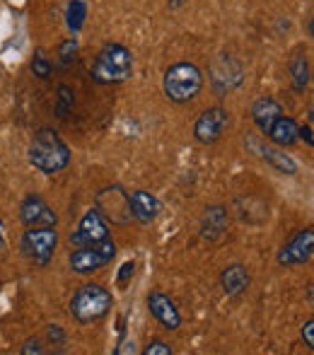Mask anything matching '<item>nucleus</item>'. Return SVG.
Returning a JSON list of instances; mask_svg holds the SVG:
<instances>
[{
  "label": "nucleus",
  "mask_w": 314,
  "mask_h": 355,
  "mask_svg": "<svg viewBox=\"0 0 314 355\" xmlns=\"http://www.w3.org/2000/svg\"><path fill=\"white\" fill-rule=\"evenodd\" d=\"M227 225H230V218H227L225 206H206L201 215V237L206 242H218L227 232Z\"/></svg>",
  "instance_id": "15"
},
{
  "label": "nucleus",
  "mask_w": 314,
  "mask_h": 355,
  "mask_svg": "<svg viewBox=\"0 0 314 355\" xmlns=\"http://www.w3.org/2000/svg\"><path fill=\"white\" fill-rule=\"evenodd\" d=\"M133 53L123 44H104L89 68V78L97 85H119L131 80Z\"/></svg>",
  "instance_id": "2"
},
{
  "label": "nucleus",
  "mask_w": 314,
  "mask_h": 355,
  "mask_svg": "<svg viewBox=\"0 0 314 355\" xmlns=\"http://www.w3.org/2000/svg\"><path fill=\"white\" fill-rule=\"evenodd\" d=\"M29 68H32L34 78H39V80H49V78H51V61H49L46 53H44V51L34 53L32 63H29Z\"/></svg>",
  "instance_id": "23"
},
{
  "label": "nucleus",
  "mask_w": 314,
  "mask_h": 355,
  "mask_svg": "<svg viewBox=\"0 0 314 355\" xmlns=\"http://www.w3.org/2000/svg\"><path fill=\"white\" fill-rule=\"evenodd\" d=\"M29 162L44 174H58L68 169L73 153L56 128H39L29 143Z\"/></svg>",
  "instance_id": "1"
},
{
  "label": "nucleus",
  "mask_w": 314,
  "mask_h": 355,
  "mask_svg": "<svg viewBox=\"0 0 314 355\" xmlns=\"http://www.w3.org/2000/svg\"><path fill=\"white\" fill-rule=\"evenodd\" d=\"M312 254H314V232H312V227H305V230H300L290 242L283 244L276 261H278V266H286V268L302 266V263L310 261Z\"/></svg>",
  "instance_id": "11"
},
{
  "label": "nucleus",
  "mask_w": 314,
  "mask_h": 355,
  "mask_svg": "<svg viewBox=\"0 0 314 355\" xmlns=\"http://www.w3.org/2000/svg\"><path fill=\"white\" fill-rule=\"evenodd\" d=\"M94 208L104 215V220H112L114 225L131 223V211H128V191L119 184L104 187L94 198Z\"/></svg>",
  "instance_id": "7"
},
{
  "label": "nucleus",
  "mask_w": 314,
  "mask_h": 355,
  "mask_svg": "<svg viewBox=\"0 0 314 355\" xmlns=\"http://www.w3.org/2000/svg\"><path fill=\"white\" fill-rule=\"evenodd\" d=\"M19 353L22 355H42L44 353V348H42V343H39V338H27V341L22 343V348H19Z\"/></svg>",
  "instance_id": "29"
},
{
  "label": "nucleus",
  "mask_w": 314,
  "mask_h": 355,
  "mask_svg": "<svg viewBox=\"0 0 314 355\" xmlns=\"http://www.w3.org/2000/svg\"><path fill=\"white\" fill-rule=\"evenodd\" d=\"M109 237H112V232H109V225L104 220V215L97 208H89L80 218L78 227L71 232V247H92V244H99Z\"/></svg>",
  "instance_id": "9"
},
{
  "label": "nucleus",
  "mask_w": 314,
  "mask_h": 355,
  "mask_svg": "<svg viewBox=\"0 0 314 355\" xmlns=\"http://www.w3.org/2000/svg\"><path fill=\"white\" fill-rule=\"evenodd\" d=\"M114 297L104 285L99 283H85L76 290L71 300V317L76 319L78 324L87 327V324H94L99 319H104L109 312H112Z\"/></svg>",
  "instance_id": "3"
},
{
  "label": "nucleus",
  "mask_w": 314,
  "mask_h": 355,
  "mask_svg": "<svg viewBox=\"0 0 314 355\" xmlns=\"http://www.w3.org/2000/svg\"><path fill=\"white\" fill-rule=\"evenodd\" d=\"M128 211H131V220H136L138 225H152L162 213V203L155 193L136 189L128 193Z\"/></svg>",
  "instance_id": "14"
},
{
  "label": "nucleus",
  "mask_w": 314,
  "mask_h": 355,
  "mask_svg": "<svg viewBox=\"0 0 314 355\" xmlns=\"http://www.w3.org/2000/svg\"><path fill=\"white\" fill-rule=\"evenodd\" d=\"M5 249V225H3V220H0V252Z\"/></svg>",
  "instance_id": "31"
},
{
  "label": "nucleus",
  "mask_w": 314,
  "mask_h": 355,
  "mask_svg": "<svg viewBox=\"0 0 314 355\" xmlns=\"http://www.w3.org/2000/svg\"><path fill=\"white\" fill-rule=\"evenodd\" d=\"M146 355H172L174 348L169 346L167 341H162V338H155V341H150L146 346V351H143Z\"/></svg>",
  "instance_id": "25"
},
{
  "label": "nucleus",
  "mask_w": 314,
  "mask_h": 355,
  "mask_svg": "<svg viewBox=\"0 0 314 355\" xmlns=\"http://www.w3.org/2000/svg\"><path fill=\"white\" fill-rule=\"evenodd\" d=\"M268 141L276 148H293L297 143V121L293 116H278L276 123L266 131Z\"/></svg>",
  "instance_id": "18"
},
{
  "label": "nucleus",
  "mask_w": 314,
  "mask_h": 355,
  "mask_svg": "<svg viewBox=\"0 0 314 355\" xmlns=\"http://www.w3.org/2000/svg\"><path fill=\"white\" fill-rule=\"evenodd\" d=\"M252 285V276H249L244 263H230L220 271V288L227 297H239L244 295Z\"/></svg>",
  "instance_id": "16"
},
{
  "label": "nucleus",
  "mask_w": 314,
  "mask_h": 355,
  "mask_svg": "<svg viewBox=\"0 0 314 355\" xmlns=\"http://www.w3.org/2000/svg\"><path fill=\"white\" fill-rule=\"evenodd\" d=\"M58 58H61L63 66H71V63L76 61L78 58V39L76 37L58 44Z\"/></svg>",
  "instance_id": "24"
},
{
  "label": "nucleus",
  "mask_w": 314,
  "mask_h": 355,
  "mask_svg": "<svg viewBox=\"0 0 314 355\" xmlns=\"http://www.w3.org/2000/svg\"><path fill=\"white\" fill-rule=\"evenodd\" d=\"M261 157L266 159L268 167L276 169L278 174H288V177H293V174H297V169H300L290 155L283 153V148H261Z\"/></svg>",
  "instance_id": "19"
},
{
  "label": "nucleus",
  "mask_w": 314,
  "mask_h": 355,
  "mask_svg": "<svg viewBox=\"0 0 314 355\" xmlns=\"http://www.w3.org/2000/svg\"><path fill=\"white\" fill-rule=\"evenodd\" d=\"M242 80H244V66L237 58H232L230 53H220V56L213 61L211 83L220 97H225L227 92L237 89L239 85H242Z\"/></svg>",
  "instance_id": "10"
},
{
  "label": "nucleus",
  "mask_w": 314,
  "mask_h": 355,
  "mask_svg": "<svg viewBox=\"0 0 314 355\" xmlns=\"http://www.w3.org/2000/svg\"><path fill=\"white\" fill-rule=\"evenodd\" d=\"M148 312H150V317L155 319L164 331H177L182 327V314H179L177 304L172 302V297H167L159 290H152L148 295Z\"/></svg>",
  "instance_id": "12"
},
{
  "label": "nucleus",
  "mask_w": 314,
  "mask_h": 355,
  "mask_svg": "<svg viewBox=\"0 0 314 355\" xmlns=\"http://www.w3.org/2000/svg\"><path fill=\"white\" fill-rule=\"evenodd\" d=\"M184 3H186V0H169V8L177 10V8H182Z\"/></svg>",
  "instance_id": "32"
},
{
  "label": "nucleus",
  "mask_w": 314,
  "mask_h": 355,
  "mask_svg": "<svg viewBox=\"0 0 314 355\" xmlns=\"http://www.w3.org/2000/svg\"><path fill=\"white\" fill-rule=\"evenodd\" d=\"M288 71H290V80H293V87L297 92H305L307 85H310V61L302 51H297L295 56L290 58L288 63Z\"/></svg>",
  "instance_id": "20"
},
{
  "label": "nucleus",
  "mask_w": 314,
  "mask_h": 355,
  "mask_svg": "<svg viewBox=\"0 0 314 355\" xmlns=\"http://www.w3.org/2000/svg\"><path fill=\"white\" fill-rule=\"evenodd\" d=\"M230 126V114L223 107H208L193 121V138L201 145H216Z\"/></svg>",
  "instance_id": "8"
},
{
  "label": "nucleus",
  "mask_w": 314,
  "mask_h": 355,
  "mask_svg": "<svg viewBox=\"0 0 314 355\" xmlns=\"http://www.w3.org/2000/svg\"><path fill=\"white\" fill-rule=\"evenodd\" d=\"M73 104H76V92H73L71 85L61 83L58 85V102H56V116L66 119L68 112L73 109Z\"/></svg>",
  "instance_id": "22"
},
{
  "label": "nucleus",
  "mask_w": 314,
  "mask_h": 355,
  "mask_svg": "<svg viewBox=\"0 0 314 355\" xmlns=\"http://www.w3.org/2000/svg\"><path fill=\"white\" fill-rule=\"evenodd\" d=\"M302 341H305V346L310 348V351H314V319L310 317L305 324H302V331H300Z\"/></svg>",
  "instance_id": "27"
},
{
  "label": "nucleus",
  "mask_w": 314,
  "mask_h": 355,
  "mask_svg": "<svg viewBox=\"0 0 314 355\" xmlns=\"http://www.w3.org/2000/svg\"><path fill=\"white\" fill-rule=\"evenodd\" d=\"M46 338H49V343H53V346H66V331H63L58 324L46 327Z\"/></svg>",
  "instance_id": "26"
},
{
  "label": "nucleus",
  "mask_w": 314,
  "mask_h": 355,
  "mask_svg": "<svg viewBox=\"0 0 314 355\" xmlns=\"http://www.w3.org/2000/svg\"><path fill=\"white\" fill-rule=\"evenodd\" d=\"M162 89L167 94L169 102L174 104H186L193 102L198 97V92L203 89V73L196 63H174L164 71L162 78Z\"/></svg>",
  "instance_id": "4"
},
{
  "label": "nucleus",
  "mask_w": 314,
  "mask_h": 355,
  "mask_svg": "<svg viewBox=\"0 0 314 355\" xmlns=\"http://www.w3.org/2000/svg\"><path fill=\"white\" fill-rule=\"evenodd\" d=\"M85 17H87V5H85V0H71V3H68L66 22H68V29H71L73 34L82 29Z\"/></svg>",
  "instance_id": "21"
},
{
  "label": "nucleus",
  "mask_w": 314,
  "mask_h": 355,
  "mask_svg": "<svg viewBox=\"0 0 314 355\" xmlns=\"http://www.w3.org/2000/svg\"><path fill=\"white\" fill-rule=\"evenodd\" d=\"M297 141H305V143H307V148H314L312 128H310V126H297Z\"/></svg>",
  "instance_id": "30"
},
{
  "label": "nucleus",
  "mask_w": 314,
  "mask_h": 355,
  "mask_svg": "<svg viewBox=\"0 0 314 355\" xmlns=\"http://www.w3.org/2000/svg\"><path fill=\"white\" fill-rule=\"evenodd\" d=\"M114 257H116V244L109 237L99 244H92V247H73V252L68 254V266L78 276H89V273L109 266Z\"/></svg>",
  "instance_id": "6"
},
{
  "label": "nucleus",
  "mask_w": 314,
  "mask_h": 355,
  "mask_svg": "<svg viewBox=\"0 0 314 355\" xmlns=\"http://www.w3.org/2000/svg\"><path fill=\"white\" fill-rule=\"evenodd\" d=\"M133 273H136V261H126L121 266V271H119V276H116V283L121 285H126L128 283V278H133Z\"/></svg>",
  "instance_id": "28"
},
{
  "label": "nucleus",
  "mask_w": 314,
  "mask_h": 355,
  "mask_svg": "<svg viewBox=\"0 0 314 355\" xmlns=\"http://www.w3.org/2000/svg\"><path fill=\"white\" fill-rule=\"evenodd\" d=\"M19 220L24 223V227H39V225H56L58 215L49 206L44 196L29 193V196L19 203Z\"/></svg>",
  "instance_id": "13"
},
{
  "label": "nucleus",
  "mask_w": 314,
  "mask_h": 355,
  "mask_svg": "<svg viewBox=\"0 0 314 355\" xmlns=\"http://www.w3.org/2000/svg\"><path fill=\"white\" fill-rule=\"evenodd\" d=\"M58 247V230L56 225H39V227H27L19 239L22 254L34 263V266H49Z\"/></svg>",
  "instance_id": "5"
},
{
  "label": "nucleus",
  "mask_w": 314,
  "mask_h": 355,
  "mask_svg": "<svg viewBox=\"0 0 314 355\" xmlns=\"http://www.w3.org/2000/svg\"><path fill=\"white\" fill-rule=\"evenodd\" d=\"M281 114H283V107L278 104V99H273V97H259L256 102L252 104V119L259 131H263V133L276 123V119L281 116Z\"/></svg>",
  "instance_id": "17"
}]
</instances>
